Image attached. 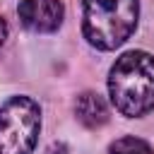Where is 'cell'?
Returning <instances> with one entry per match:
<instances>
[{
  "label": "cell",
  "mask_w": 154,
  "mask_h": 154,
  "mask_svg": "<svg viewBox=\"0 0 154 154\" xmlns=\"http://www.w3.org/2000/svg\"><path fill=\"white\" fill-rule=\"evenodd\" d=\"M5 38H7V24L0 19V46L5 43Z\"/></svg>",
  "instance_id": "obj_8"
},
{
  "label": "cell",
  "mask_w": 154,
  "mask_h": 154,
  "mask_svg": "<svg viewBox=\"0 0 154 154\" xmlns=\"http://www.w3.org/2000/svg\"><path fill=\"white\" fill-rule=\"evenodd\" d=\"M108 154H154V149L137 137H120L111 144Z\"/></svg>",
  "instance_id": "obj_6"
},
{
  "label": "cell",
  "mask_w": 154,
  "mask_h": 154,
  "mask_svg": "<svg viewBox=\"0 0 154 154\" xmlns=\"http://www.w3.org/2000/svg\"><path fill=\"white\" fill-rule=\"evenodd\" d=\"M17 14L29 31L51 34L63 24L65 7L60 0H22Z\"/></svg>",
  "instance_id": "obj_4"
},
{
  "label": "cell",
  "mask_w": 154,
  "mask_h": 154,
  "mask_svg": "<svg viewBox=\"0 0 154 154\" xmlns=\"http://www.w3.org/2000/svg\"><path fill=\"white\" fill-rule=\"evenodd\" d=\"M137 17V0H84L82 34L89 41V46L99 51H116L132 36Z\"/></svg>",
  "instance_id": "obj_2"
},
{
  "label": "cell",
  "mask_w": 154,
  "mask_h": 154,
  "mask_svg": "<svg viewBox=\"0 0 154 154\" xmlns=\"http://www.w3.org/2000/svg\"><path fill=\"white\" fill-rule=\"evenodd\" d=\"M108 96L125 118L149 113L154 108V55L147 51L123 53L108 72Z\"/></svg>",
  "instance_id": "obj_1"
},
{
  "label": "cell",
  "mask_w": 154,
  "mask_h": 154,
  "mask_svg": "<svg viewBox=\"0 0 154 154\" xmlns=\"http://www.w3.org/2000/svg\"><path fill=\"white\" fill-rule=\"evenodd\" d=\"M46 154H67V147H65L63 142H53V144L46 149Z\"/></svg>",
  "instance_id": "obj_7"
},
{
  "label": "cell",
  "mask_w": 154,
  "mask_h": 154,
  "mask_svg": "<svg viewBox=\"0 0 154 154\" xmlns=\"http://www.w3.org/2000/svg\"><path fill=\"white\" fill-rule=\"evenodd\" d=\"M75 116H77V120H79L84 128L99 130V128H103V125L108 123V106H106V101L101 99V94H96V91H84V94H79L77 101H75Z\"/></svg>",
  "instance_id": "obj_5"
},
{
  "label": "cell",
  "mask_w": 154,
  "mask_h": 154,
  "mask_svg": "<svg viewBox=\"0 0 154 154\" xmlns=\"http://www.w3.org/2000/svg\"><path fill=\"white\" fill-rule=\"evenodd\" d=\"M41 130V108L29 96H12L0 106V154H29Z\"/></svg>",
  "instance_id": "obj_3"
}]
</instances>
